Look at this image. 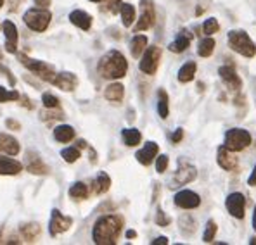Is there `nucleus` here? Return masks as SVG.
I'll return each mask as SVG.
<instances>
[{
    "label": "nucleus",
    "mask_w": 256,
    "mask_h": 245,
    "mask_svg": "<svg viewBox=\"0 0 256 245\" xmlns=\"http://www.w3.org/2000/svg\"><path fill=\"white\" fill-rule=\"evenodd\" d=\"M201 204V197L192 190H180L175 195V206L182 207V209H196Z\"/></svg>",
    "instance_id": "13"
},
{
    "label": "nucleus",
    "mask_w": 256,
    "mask_h": 245,
    "mask_svg": "<svg viewBox=\"0 0 256 245\" xmlns=\"http://www.w3.org/2000/svg\"><path fill=\"white\" fill-rule=\"evenodd\" d=\"M196 176H198V169L194 168L192 164L189 163H180L178 166V171L175 173V176H173L172 180V188H176V187H182V185H187L190 182H194Z\"/></svg>",
    "instance_id": "9"
},
{
    "label": "nucleus",
    "mask_w": 256,
    "mask_h": 245,
    "mask_svg": "<svg viewBox=\"0 0 256 245\" xmlns=\"http://www.w3.org/2000/svg\"><path fill=\"white\" fill-rule=\"evenodd\" d=\"M225 207H227L228 214L237 218V220H242L244 211H246V197H244L240 192H234L227 197L225 201Z\"/></svg>",
    "instance_id": "10"
},
{
    "label": "nucleus",
    "mask_w": 256,
    "mask_h": 245,
    "mask_svg": "<svg viewBox=\"0 0 256 245\" xmlns=\"http://www.w3.org/2000/svg\"><path fill=\"white\" fill-rule=\"evenodd\" d=\"M120 5H122V0H104V9L111 12H118Z\"/></svg>",
    "instance_id": "42"
},
{
    "label": "nucleus",
    "mask_w": 256,
    "mask_h": 245,
    "mask_svg": "<svg viewBox=\"0 0 256 245\" xmlns=\"http://www.w3.org/2000/svg\"><path fill=\"white\" fill-rule=\"evenodd\" d=\"M214 47H216V43H214V40L212 38V36H206L204 40L199 41L198 54L201 55V57H210V55L213 54Z\"/></svg>",
    "instance_id": "33"
},
{
    "label": "nucleus",
    "mask_w": 256,
    "mask_h": 245,
    "mask_svg": "<svg viewBox=\"0 0 256 245\" xmlns=\"http://www.w3.org/2000/svg\"><path fill=\"white\" fill-rule=\"evenodd\" d=\"M61 157L66 163H76L78 159L82 157V152H80V149L78 147H66V149H62L61 150Z\"/></svg>",
    "instance_id": "35"
},
{
    "label": "nucleus",
    "mask_w": 256,
    "mask_h": 245,
    "mask_svg": "<svg viewBox=\"0 0 256 245\" xmlns=\"http://www.w3.org/2000/svg\"><path fill=\"white\" fill-rule=\"evenodd\" d=\"M21 171H22V164L20 161H14V159H10V157L0 156V175L14 176V175H20Z\"/></svg>",
    "instance_id": "22"
},
{
    "label": "nucleus",
    "mask_w": 256,
    "mask_h": 245,
    "mask_svg": "<svg viewBox=\"0 0 256 245\" xmlns=\"http://www.w3.org/2000/svg\"><path fill=\"white\" fill-rule=\"evenodd\" d=\"M6 124H7V128H10V130H21V124L18 121H14V119H7Z\"/></svg>",
    "instance_id": "45"
},
{
    "label": "nucleus",
    "mask_w": 256,
    "mask_h": 245,
    "mask_svg": "<svg viewBox=\"0 0 256 245\" xmlns=\"http://www.w3.org/2000/svg\"><path fill=\"white\" fill-rule=\"evenodd\" d=\"M168 164H170V159H168V156H160L158 157L156 156V171L158 173H164L166 171V168H168Z\"/></svg>",
    "instance_id": "41"
},
{
    "label": "nucleus",
    "mask_w": 256,
    "mask_h": 245,
    "mask_svg": "<svg viewBox=\"0 0 256 245\" xmlns=\"http://www.w3.org/2000/svg\"><path fill=\"white\" fill-rule=\"evenodd\" d=\"M142 61H140V71L146 74H156L158 67H160L161 61V48L152 45V47H146L142 52Z\"/></svg>",
    "instance_id": "7"
},
{
    "label": "nucleus",
    "mask_w": 256,
    "mask_h": 245,
    "mask_svg": "<svg viewBox=\"0 0 256 245\" xmlns=\"http://www.w3.org/2000/svg\"><path fill=\"white\" fill-rule=\"evenodd\" d=\"M42 102L47 109H58L59 107V99L52 95V93H44Z\"/></svg>",
    "instance_id": "39"
},
{
    "label": "nucleus",
    "mask_w": 256,
    "mask_h": 245,
    "mask_svg": "<svg viewBox=\"0 0 256 245\" xmlns=\"http://www.w3.org/2000/svg\"><path fill=\"white\" fill-rule=\"evenodd\" d=\"M253 138H251L250 131L242 130V128H232L225 133V143L224 145L227 147L230 152H240V150L248 149L251 145Z\"/></svg>",
    "instance_id": "5"
},
{
    "label": "nucleus",
    "mask_w": 256,
    "mask_h": 245,
    "mask_svg": "<svg viewBox=\"0 0 256 245\" xmlns=\"http://www.w3.org/2000/svg\"><path fill=\"white\" fill-rule=\"evenodd\" d=\"M120 14H122V21H123V26H125V28L134 24L135 7L132 5V3H122V5H120Z\"/></svg>",
    "instance_id": "32"
},
{
    "label": "nucleus",
    "mask_w": 256,
    "mask_h": 245,
    "mask_svg": "<svg viewBox=\"0 0 256 245\" xmlns=\"http://www.w3.org/2000/svg\"><path fill=\"white\" fill-rule=\"evenodd\" d=\"M20 99V93L16 90H6L4 86H0V104L2 102H10V100Z\"/></svg>",
    "instance_id": "38"
},
{
    "label": "nucleus",
    "mask_w": 256,
    "mask_h": 245,
    "mask_svg": "<svg viewBox=\"0 0 256 245\" xmlns=\"http://www.w3.org/2000/svg\"><path fill=\"white\" fill-rule=\"evenodd\" d=\"M90 2H100V0H90Z\"/></svg>",
    "instance_id": "53"
},
{
    "label": "nucleus",
    "mask_w": 256,
    "mask_h": 245,
    "mask_svg": "<svg viewBox=\"0 0 256 245\" xmlns=\"http://www.w3.org/2000/svg\"><path fill=\"white\" fill-rule=\"evenodd\" d=\"M156 225L158 226H161V228H164V226H168L172 223V220L170 218L166 216V214L163 213V209H161V207H158V211H156Z\"/></svg>",
    "instance_id": "40"
},
{
    "label": "nucleus",
    "mask_w": 256,
    "mask_h": 245,
    "mask_svg": "<svg viewBox=\"0 0 256 245\" xmlns=\"http://www.w3.org/2000/svg\"><path fill=\"white\" fill-rule=\"evenodd\" d=\"M150 244H152V245H166L168 244V239H166V237H158V239L152 240Z\"/></svg>",
    "instance_id": "47"
},
{
    "label": "nucleus",
    "mask_w": 256,
    "mask_h": 245,
    "mask_svg": "<svg viewBox=\"0 0 256 245\" xmlns=\"http://www.w3.org/2000/svg\"><path fill=\"white\" fill-rule=\"evenodd\" d=\"M20 233L22 237V240L24 242H35L36 239L40 237V233H42V226L38 223H26V225H21L20 228Z\"/></svg>",
    "instance_id": "23"
},
{
    "label": "nucleus",
    "mask_w": 256,
    "mask_h": 245,
    "mask_svg": "<svg viewBox=\"0 0 256 245\" xmlns=\"http://www.w3.org/2000/svg\"><path fill=\"white\" fill-rule=\"evenodd\" d=\"M218 74H220L222 81L228 86V90L239 92V90L242 88V80L239 78V74H237V71L234 69V66H228V64L227 66H222L220 69H218Z\"/></svg>",
    "instance_id": "11"
},
{
    "label": "nucleus",
    "mask_w": 256,
    "mask_h": 245,
    "mask_svg": "<svg viewBox=\"0 0 256 245\" xmlns=\"http://www.w3.org/2000/svg\"><path fill=\"white\" fill-rule=\"evenodd\" d=\"M253 228L256 232V207H254V213H253Z\"/></svg>",
    "instance_id": "50"
},
{
    "label": "nucleus",
    "mask_w": 256,
    "mask_h": 245,
    "mask_svg": "<svg viewBox=\"0 0 256 245\" xmlns=\"http://www.w3.org/2000/svg\"><path fill=\"white\" fill-rule=\"evenodd\" d=\"M218 29H220V24H218V21L214 19V17L206 19L204 24H202V31H204L206 36H212V35H214V33H218Z\"/></svg>",
    "instance_id": "37"
},
{
    "label": "nucleus",
    "mask_w": 256,
    "mask_h": 245,
    "mask_svg": "<svg viewBox=\"0 0 256 245\" xmlns=\"http://www.w3.org/2000/svg\"><path fill=\"white\" fill-rule=\"evenodd\" d=\"M250 244H251V245H254V244H256V239H254V237H253V239L250 240Z\"/></svg>",
    "instance_id": "51"
},
{
    "label": "nucleus",
    "mask_w": 256,
    "mask_h": 245,
    "mask_svg": "<svg viewBox=\"0 0 256 245\" xmlns=\"http://www.w3.org/2000/svg\"><path fill=\"white\" fill-rule=\"evenodd\" d=\"M50 19H52V14L48 12L47 9H44V7L30 9V10H26L24 16H22L24 24L28 26V28H32L33 31H38V33H42V31L47 29Z\"/></svg>",
    "instance_id": "4"
},
{
    "label": "nucleus",
    "mask_w": 256,
    "mask_h": 245,
    "mask_svg": "<svg viewBox=\"0 0 256 245\" xmlns=\"http://www.w3.org/2000/svg\"><path fill=\"white\" fill-rule=\"evenodd\" d=\"M68 194H70V197L74 199V201H84V199L88 197V187H86L84 182H76L71 185Z\"/></svg>",
    "instance_id": "31"
},
{
    "label": "nucleus",
    "mask_w": 256,
    "mask_h": 245,
    "mask_svg": "<svg viewBox=\"0 0 256 245\" xmlns=\"http://www.w3.org/2000/svg\"><path fill=\"white\" fill-rule=\"evenodd\" d=\"M4 35H6V50L14 54L18 50V28L12 21H4L2 24Z\"/></svg>",
    "instance_id": "15"
},
{
    "label": "nucleus",
    "mask_w": 256,
    "mask_h": 245,
    "mask_svg": "<svg viewBox=\"0 0 256 245\" xmlns=\"http://www.w3.org/2000/svg\"><path fill=\"white\" fill-rule=\"evenodd\" d=\"M146 47H148V36L144 35H135L130 41V52L135 59L140 57L142 52L146 50Z\"/></svg>",
    "instance_id": "28"
},
{
    "label": "nucleus",
    "mask_w": 256,
    "mask_h": 245,
    "mask_svg": "<svg viewBox=\"0 0 256 245\" xmlns=\"http://www.w3.org/2000/svg\"><path fill=\"white\" fill-rule=\"evenodd\" d=\"M20 150H21V147L16 138L10 137V135L0 133V152L7 154V156H18Z\"/></svg>",
    "instance_id": "18"
},
{
    "label": "nucleus",
    "mask_w": 256,
    "mask_h": 245,
    "mask_svg": "<svg viewBox=\"0 0 256 245\" xmlns=\"http://www.w3.org/2000/svg\"><path fill=\"white\" fill-rule=\"evenodd\" d=\"M20 61L24 67H28L33 74H36L38 78H42L44 81H50L56 74V69L50 66V64L44 62V61H36V59H30L26 55H20Z\"/></svg>",
    "instance_id": "6"
},
{
    "label": "nucleus",
    "mask_w": 256,
    "mask_h": 245,
    "mask_svg": "<svg viewBox=\"0 0 256 245\" xmlns=\"http://www.w3.org/2000/svg\"><path fill=\"white\" fill-rule=\"evenodd\" d=\"M104 97L111 102H122L123 97H125V86L122 83H111L104 90Z\"/></svg>",
    "instance_id": "24"
},
{
    "label": "nucleus",
    "mask_w": 256,
    "mask_h": 245,
    "mask_svg": "<svg viewBox=\"0 0 256 245\" xmlns=\"http://www.w3.org/2000/svg\"><path fill=\"white\" fill-rule=\"evenodd\" d=\"M26 168H28V171L33 173V175H48V168L45 166L44 161L33 152L26 154Z\"/></svg>",
    "instance_id": "19"
},
{
    "label": "nucleus",
    "mask_w": 256,
    "mask_h": 245,
    "mask_svg": "<svg viewBox=\"0 0 256 245\" xmlns=\"http://www.w3.org/2000/svg\"><path fill=\"white\" fill-rule=\"evenodd\" d=\"M228 47L232 48L237 54L244 55V57H254L256 55V45L254 41L250 38L244 29H232L228 31Z\"/></svg>",
    "instance_id": "3"
},
{
    "label": "nucleus",
    "mask_w": 256,
    "mask_h": 245,
    "mask_svg": "<svg viewBox=\"0 0 256 245\" xmlns=\"http://www.w3.org/2000/svg\"><path fill=\"white\" fill-rule=\"evenodd\" d=\"M54 138L61 143H68L74 138V130L70 124H61V126H56L54 130Z\"/></svg>",
    "instance_id": "29"
},
{
    "label": "nucleus",
    "mask_w": 256,
    "mask_h": 245,
    "mask_svg": "<svg viewBox=\"0 0 256 245\" xmlns=\"http://www.w3.org/2000/svg\"><path fill=\"white\" fill-rule=\"evenodd\" d=\"M178 225H180V232H182L184 235H192V233L196 232V221L190 214H186V216L180 218Z\"/></svg>",
    "instance_id": "34"
},
{
    "label": "nucleus",
    "mask_w": 256,
    "mask_h": 245,
    "mask_svg": "<svg viewBox=\"0 0 256 245\" xmlns=\"http://www.w3.org/2000/svg\"><path fill=\"white\" fill-rule=\"evenodd\" d=\"M71 225H73V220H71V218L62 216L61 211H58V209L52 211L50 223H48V228H50V235L52 237L59 235V233L68 232V230L71 228Z\"/></svg>",
    "instance_id": "12"
},
{
    "label": "nucleus",
    "mask_w": 256,
    "mask_h": 245,
    "mask_svg": "<svg viewBox=\"0 0 256 245\" xmlns=\"http://www.w3.org/2000/svg\"><path fill=\"white\" fill-rule=\"evenodd\" d=\"M158 152H160V147H158V143L156 142H148L137 154H135V157H137V161L140 164L149 166L154 159H156Z\"/></svg>",
    "instance_id": "17"
},
{
    "label": "nucleus",
    "mask_w": 256,
    "mask_h": 245,
    "mask_svg": "<svg viewBox=\"0 0 256 245\" xmlns=\"http://www.w3.org/2000/svg\"><path fill=\"white\" fill-rule=\"evenodd\" d=\"M189 45H190V35L187 31H182V33H178L176 40L172 41L168 48H170L172 52H175V54H180V52H186L187 48H189Z\"/></svg>",
    "instance_id": "26"
},
{
    "label": "nucleus",
    "mask_w": 256,
    "mask_h": 245,
    "mask_svg": "<svg viewBox=\"0 0 256 245\" xmlns=\"http://www.w3.org/2000/svg\"><path fill=\"white\" fill-rule=\"evenodd\" d=\"M48 83L56 85L58 88H61L62 92H73L78 86V78L74 76L73 73H59V74H54V78Z\"/></svg>",
    "instance_id": "14"
},
{
    "label": "nucleus",
    "mask_w": 256,
    "mask_h": 245,
    "mask_svg": "<svg viewBox=\"0 0 256 245\" xmlns=\"http://www.w3.org/2000/svg\"><path fill=\"white\" fill-rule=\"evenodd\" d=\"M97 69H99L100 76L106 78V80H120V78H123L126 74L128 62L122 52L111 50L100 59Z\"/></svg>",
    "instance_id": "2"
},
{
    "label": "nucleus",
    "mask_w": 256,
    "mask_h": 245,
    "mask_svg": "<svg viewBox=\"0 0 256 245\" xmlns=\"http://www.w3.org/2000/svg\"><path fill=\"white\" fill-rule=\"evenodd\" d=\"M196 71H198V64L196 62H186L182 67L178 69V81L180 83H189L194 80V76H196Z\"/></svg>",
    "instance_id": "27"
},
{
    "label": "nucleus",
    "mask_w": 256,
    "mask_h": 245,
    "mask_svg": "<svg viewBox=\"0 0 256 245\" xmlns=\"http://www.w3.org/2000/svg\"><path fill=\"white\" fill-rule=\"evenodd\" d=\"M123 230V218L116 214L102 216L96 221L92 230V240L97 245H114Z\"/></svg>",
    "instance_id": "1"
},
{
    "label": "nucleus",
    "mask_w": 256,
    "mask_h": 245,
    "mask_svg": "<svg viewBox=\"0 0 256 245\" xmlns=\"http://www.w3.org/2000/svg\"><path fill=\"white\" fill-rule=\"evenodd\" d=\"M216 161H218V166L225 171H234L237 169V157L234 156V152L227 149L225 145H222L218 149V156H216Z\"/></svg>",
    "instance_id": "16"
},
{
    "label": "nucleus",
    "mask_w": 256,
    "mask_h": 245,
    "mask_svg": "<svg viewBox=\"0 0 256 245\" xmlns=\"http://www.w3.org/2000/svg\"><path fill=\"white\" fill-rule=\"evenodd\" d=\"M122 137H123L125 145H128V147L138 145L142 140V133L138 130H135V128H125V130L122 131Z\"/></svg>",
    "instance_id": "30"
},
{
    "label": "nucleus",
    "mask_w": 256,
    "mask_h": 245,
    "mask_svg": "<svg viewBox=\"0 0 256 245\" xmlns=\"http://www.w3.org/2000/svg\"><path fill=\"white\" fill-rule=\"evenodd\" d=\"M0 73H4V76H6L7 80H9V85H10V86L16 85V78L12 76V73H10L9 67H6L4 64H0Z\"/></svg>",
    "instance_id": "43"
},
{
    "label": "nucleus",
    "mask_w": 256,
    "mask_h": 245,
    "mask_svg": "<svg viewBox=\"0 0 256 245\" xmlns=\"http://www.w3.org/2000/svg\"><path fill=\"white\" fill-rule=\"evenodd\" d=\"M158 114L161 119H166L170 114V99H168V93L163 88L158 90Z\"/></svg>",
    "instance_id": "25"
},
{
    "label": "nucleus",
    "mask_w": 256,
    "mask_h": 245,
    "mask_svg": "<svg viewBox=\"0 0 256 245\" xmlns=\"http://www.w3.org/2000/svg\"><path fill=\"white\" fill-rule=\"evenodd\" d=\"M70 21L73 22L74 26H78L80 29H84V31L90 29V26H92V16L82 9L73 10V12L70 14Z\"/></svg>",
    "instance_id": "21"
},
{
    "label": "nucleus",
    "mask_w": 256,
    "mask_h": 245,
    "mask_svg": "<svg viewBox=\"0 0 256 245\" xmlns=\"http://www.w3.org/2000/svg\"><path fill=\"white\" fill-rule=\"evenodd\" d=\"M156 21V10H154L152 0H140V17L135 24V31H144V29L152 28Z\"/></svg>",
    "instance_id": "8"
},
{
    "label": "nucleus",
    "mask_w": 256,
    "mask_h": 245,
    "mask_svg": "<svg viewBox=\"0 0 256 245\" xmlns=\"http://www.w3.org/2000/svg\"><path fill=\"white\" fill-rule=\"evenodd\" d=\"M2 5H4V0H0V9H2Z\"/></svg>",
    "instance_id": "52"
},
{
    "label": "nucleus",
    "mask_w": 256,
    "mask_h": 245,
    "mask_svg": "<svg viewBox=\"0 0 256 245\" xmlns=\"http://www.w3.org/2000/svg\"><path fill=\"white\" fill-rule=\"evenodd\" d=\"M182 138H184V130H182V128H176L175 133L172 135V142L173 143H180Z\"/></svg>",
    "instance_id": "44"
},
{
    "label": "nucleus",
    "mask_w": 256,
    "mask_h": 245,
    "mask_svg": "<svg viewBox=\"0 0 256 245\" xmlns=\"http://www.w3.org/2000/svg\"><path fill=\"white\" fill-rule=\"evenodd\" d=\"M135 237H137V233H135L134 230H128V232H126V239H135Z\"/></svg>",
    "instance_id": "49"
},
{
    "label": "nucleus",
    "mask_w": 256,
    "mask_h": 245,
    "mask_svg": "<svg viewBox=\"0 0 256 245\" xmlns=\"http://www.w3.org/2000/svg\"><path fill=\"white\" fill-rule=\"evenodd\" d=\"M216 230H218L216 223H214L213 220H210L208 223H206V230H204V235H202V240H204L206 244H212L214 240V235H216Z\"/></svg>",
    "instance_id": "36"
},
{
    "label": "nucleus",
    "mask_w": 256,
    "mask_h": 245,
    "mask_svg": "<svg viewBox=\"0 0 256 245\" xmlns=\"http://www.w3.org/2000/svg\"><path fill=\"white\" fill-rule=\"evenodd\" d=\"M90 188H92V194L94 195H102L106 194V192L111 188V178L108 176V173H99L97 175V178L92 180V183H90Z\"/></svg>",
    "instance_id": "20"
},
{
    "label": "nucleus",
    "mask_w": 256,
    "mask_h": 245,
    "mask_svg": "<svg viewBox=\"0 0 256 245\" xmlns=\"http://www.w3.org/2000/svg\"><path fill=\"white\" fill-rule=\"evenodd\" d=\"M33 2H35L38 7H44V9H47V7L50 5V2H52V0H33Z\"/></svg>",
    "instance_id": "48"
},
{
    "label": "nucleus",
    "mask_w": 256,
    "mask_h": 245,
    "mask_svg": "<svg viewBox=\"0 0 256 245\" xmlns=\"http://www.w3.org/2000/svg\"><path fill=\"white\" fill-rule=\"evenodd\" d=\"M248 185H250V187H256V166L253 168V173H251V176L248 178Z\"/></svg>",
    "instance_id": "46"
}]
</instances>
